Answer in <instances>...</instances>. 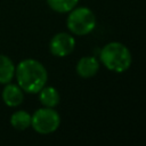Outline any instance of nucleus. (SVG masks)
<instances>
[{
  "label": "nucleus",
  "mask_w": 146,
  "mask_h": 146,
  "mask_svg": "<svg viewBox=\"0 0 146 146\" xmlns=\"http://www.w3.org/2000/svg\"><path fill=\"white\" fill-rule=\"evenodd\" d=\"M15 76L23 91L38 94L48 80L46 67L36 59L27 58L18 63L15 68Z\"/></svg>",
  "instance_id": "1"
},
{
  "label": "nucleus",
  "mask_w": 146,
  "mask_h": 146,
  "mask_svg": "<svg viewBox=\"0 0 146 146\" xmlns=\"http://www.w3.org/2000/svg\"><path fill=\"white\" fill-rule=\"evenodd\" d=\"M100 60L110 71L122 73L131 64L130 50L120 42H110L100 50Z\"/></svg>",
  "instance_id": "2"
},
{
  "label": "nucleus",
  "mask_w": 146,
  "mask_h": 146,
  "mask_svg": "<svg viewBox=\"0 0 146 146\" xmlns=\"http://www.w3.org/2000/svg\"><path fill=\"white\" fill-rule=\"evenodd\" d=\"M67 29L75 35H86L96 26L95 14L87 7L73 8L66 21Z\"/></svg>",
  "instance_id": "3"
},
{
  "label": "nucleus",
  "mask_w": 146,
  "mask_h": 146,
  "mask_svg": "<svg viewBox=\"0 0 146 146\" xmlns=\"http://www.w3.org/2000/svg\"><path fill=\"white\" fill-rule=\"evenodd\" d=\"M60 116L52 107H42L36 110L31 117L32 128L42 135L51 133L59 127Z\"/></svg>",
  "instance_id": "4"
},
{
  "label": "nucleus",
  "mask_w": 146,
  "mask_h": 146,
  "mask_svg": "<svg viewBox=\"0 0 146 146\" xmlns=\"http://www.w3.org/2000/svg\"><path fill=\"white\" fill-rule=\"evenodd\" d=\"M75 47L74 38L65 32H60L55 34L49 43L50 52L57 57H65L70 55Z\"/></svg>",
  "instance_id": "5"
},
{
  "label": "nucleus",
  "mask_w": 146,
  "mask_h": 146,
  "mask_svg": "<svg viewBox=\"0 0 146 146\" xmlns=\"http://www.w3.org/2000/svg\"><path fill=\"white\" fill-rule=\"evenodd\" d=\"M1 97L3 103L9 107H17L24 100V94L22 88L18 84H13L10 82L5 84V88L1 92Z\"/></svg>",
  "instance_id": "6"
},
{
  "label": "nucleus",
  "mask_w": 146,
  "mask_h": 146,
  "mask_svg": "<svg viewBox=\"0 0 146 146\" xmlns=\"http://www.w3.org/2000/svg\"><path fill=\"white\" fill-rule=\"evenodd\" d=\"M99 70V62L94 56H86L79 59L76 64V73L81 78H91Z\"/></svg>",
  "instance_id": "7"
},
{
  "label": "nucleus",
  "mask_w": 146,
  "mask_h": 146,
  "mask_svg": "<svg viewBox=\"0 0 146 146\" xmlns=\"http://www.w3.org/2000/svg\"><path fill=\"white\" fill-rule=\"evenodd\" d=\"M15 68L16 66L8 56L0 55V84L11 82L15 76Z\"/></svg>",
  "instance_id": "8"
},
{
  "label": "nucleus",
  "mask_w": 146,
  "mask_h": 146,
  "mask_svg": "<svg viewBox=\"0 0 146 146\" xmlns=\"http://www.w3.org/2000/svg\"><path fill=\"white\" fill-rule=\"evenodd\" d=\"M39 99L40 103L44 107H55L59 104V94L54 87H43L39 91Z\"/></svg>",
  "instance_id": "9"
},
{
  "label": "nucleus",
  "mask_w": 146,
  "mask_h": 146,
  "mask_svg": "<svg viewBox=\"0 0 146 146\" xmlns=\"http://www.w3.org/2000/svg\"><path fill=\"white\" fill-rule=\"evenodd\" d=\"M31 117L32 115L26 111L19 110L11 114L10 116V124L17 130H25L31 125Z\"/></svg>",
  "instance_id": "10"
},
{
  "label": "nucleus",
  "mask_w": 146,
  "mask_h": 146,
  "mask_svg": "<svg viewBox=\"0 0 146 146\" xmlns=\"http://www.w3.org/2000/svg\"><path fill=\"white\" fill-rule=\"evenodd\" d=\"M79 0H47L48 6L57 13H68L78 3Z\"/></svg>",
  "instance_id": "11"
}]
</instances>
